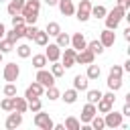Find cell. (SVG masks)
<instances>
[{
	"instance_id": "5b68a950",
	"label": "cell",
	"mask_w": 130,
	"mask_h": 130,
	"mask_svg": "<svg viewBox=\"0 0 130 130\" xmlns=\"http://www.w3.org/2000/svg\"><path fill=\"white\" fill-rule=\"evenodd\" d=\"M43 93H45V87H43V85H41V83H39V81L35 79V81H32V83H30V85L26 87V93H24V100L28 102V100H35V98H41Z\"/></svg>"
},
{
	"instance_id": "44dd1931",
	"label": "cell",
	"mask_w": 130,
	"mask_h": 130,
	"mask_svg": "<svg viewBox=\"0 0 130 130\" xmlns=\"http://www.w3.org/2000/svg\"><path fill=\"white\" fill-rule=\"evenodd\" d=\"M32 41H35L37 45H41V47H45V45L49 43V35H47L45 30H37V32H35V37H32Z\"/></svg>"
},
{
	"instance_id": "ee69618b",
	"label": "cell",
	"mask_w": 130,
	"mask_h": 130,
	"mask_svg": "<svg viewBox=\"0 0 130 130\" xmlns=\"http://www.w3.org/2000/svg\"><path fill=\"white\" fill-rule=\"evenodd\" d=\"M118 6H122L126 10V8H130V0H118Z\"/></svg>"
},
{
	"instance_id": "ba28073f",
	"label": "cell",
	"mask_w": 130,
	"mask_h": 130,
	"mask_svg": "<svg viewBox=\"0 0 130 130\" xmlns=\"http://www.w3.org/2000/svg\"><path fill=\"white\" fill-rule=\"evenodd\" d=\"M37 81L43 87H51V85H55V75L49 73V71H45V69H39L37 71Z\"/></svg>"
},
{
	"instance_id": "9c48e42d",
	"label": "cell",
	"mask_w": 130,
	"mask_h": 130,
	"mask_svg": "<svg viewBox=\"0 0 130 130\" xmlns=\"http://www.w3.org/2000/svg\"><path fill=\"white\" fill-rule=\"evenodd\" d=\"M100 43H102L104 47H112V45L116 43V32H114L112 28H104V30L100 32Z\"/></svg>"
},
{
	"instance_id": "f35d334b",
	"label": "cell",
	"mask_w": 130,
	"mask_h": 130,
	"mask_svg": "<svg viewBox=\"0 0 130 130\" xmlns=\"http://www.w3.org/2000/svg\"><path fill=\"white\" fill-rule=\"evenodd\" d=\"M28 110H30V112H39V110H41V100H39V98L28 100Z\"/></svg>"
},
{
	"instance_id": "603a6c76",
	"label": "cell",
	"mask_w": 130,
	"mask_h": 130,
	"mask_svg": "<svg viewBox=\"0 0 130 130\" xmlns=\"http://www.w3.org/2000/svg\"><path fill=\"white\" fill-rule=\"evenodd\" d=\"M89 124H91V128H93V130H104V128H106V122H104V118H100L98 114H95V116L89 120Z\"/></svg>"
},
{
	"instance_id": "83f0119b",
	"label": "cell",
	"mask_w": 130,
	"mask_h": 130,
	"mask_svg": "<svg viewBox=\"0 0 130 130\" xmlns=\"http://www.w3.org/2000/svg\"><path fill=\"white\" fill-rule=\"evenodd\" d=\"M108 87L112 91H118L122 87V77H108Z\"/></svg>"
},
{
	"instance_id": "cb8c5ba5",
	"label": "cell",
	"mask_w": 130,
	"mask_h": 130,
	"mask_svg": "<svg viewBox=\"0 0 130 130\" xmlns=\"http://www.w3.org/2000/svg\"><path fill=\"white\" fill-rule=\"evenodd\" d=\"M45 32H47L49 37H57V35L61 32V26H59L57 22H49V24H47V28H45Z\"/></svg>"
},
{
	"instance_id": "7402d4cb",
	"label": "cell",
	"mask_w": 130,
	"mask_h": 130,
	"mask_svg": "<svg viewBox=\"0 0 130 130\" xmlns=\"http://www.w3.org/2000/svg\"><path fill=\"white\" fill-rule=\"evenodd\" d=\"M100 73H102V69H100L98 65H93V63H89V65H87V75H85V77H87V79H98Z\"/></svg>"
},
{
	"instance_id": "7a4b0ae2",
	"label": "cell",
	"mask_w": 130,
	"mask_h": 130,
	"mask_svg": "<svg viewBox=\"0 0 130 130\" xmlns=\"http://www.w3.org/2000/svg\"><path fill=\"white\" fill-rule=\"evenodd\" d=\"M126 16V10L122 8V6H116V8H112L110 12H106V28H112V30H116L118 28V24H120V20Z\"/></svg>"
},
{
	"instance_id": "bcb514c9",
	"label": "cell",
	"mask_w": 130,
	"mask_h": 130,
	"mask_svg": "<svg viewBox=\"0 0 130 130\" xmlns=\"http://www.w3.org/2000/svg\"><path fill=\"white\" fill-rule=\"evenodd\" d=\"M4 37H6V26L0 22V39H4Z\"/></svg>"
},
{
	"instance_id": "3957f363",
	"label": "cell",
	"mask_w": 130,
	"mask_h": 130,
	"mask_svg": "<svg viewBox=\"0 0 130 130\" xmlns=\"http://www.w3.org/2000/svg\"><path fill=\"white\" fill-rule=\"evenodd\" d=\"M35 126H39L41 130H53V120H51V116L49 114H45V112H35Z\"/></svg>"
},
{
	"instance_id": "5bb4252c",
	"label": "cell",
	"mask_w": 130,
	"mask_h": 130,
	"mask_svg": "<svg viewBox=\"0 0 130 130\" xmlns=\"http://www.w3.org/2000/svg\"><path fill=\"white\" fill-rule=\"evenodd\" d=\"M75 53H77L75 49H67V47H65V51H63V63H61L65 69L75 65Z\"/></svg>"
},
{
	"instance_id": "f1b7e54d",
	"label": "cell",
	"mask_w": 130,
	"mask_h": 130,
	"mask_svg": "<svg viewBox=\"0 0 130 130\" xmlns=\"http://www.w3.org/2000/svg\"><path fill=\"white\" fill-rule=\"evenodd\" d=\"M106 6H102V4H98V6H91V16H95V18H104L106 16Z\"/></svg>"
},
{
	"instance_id": "277c9868",
	"label": "cell",
	"mask_w": 130,
	"mask_h": 130,
	"mask_svg": "<svg viewBox=\"0 0 130 130\" xmlns=\"http://www.w3.org/2000/svg\"><path fill=\"white\" fill-rule=\"evenodd\" d=\"M75 14H77V20L85 22V20L91 16V2H89V0H81L79 6H77V10H75Z\"/></svg>"
},
{
	"instance_id": "8fae6325",
	"label": "cell",
	"mask_w": 130,
	"mask_h": 130,
	"mask_svg": "<svg viewBox=\"0 0 130 130\" xmlns=\"http://www.w3.org/2000/svg\"><path fill=\"white\" fill-rule=\"evenodd\" d=\"M93 53L85 47V49H81V51H77L75 53V63H85V65H89V63H93Z\"/></svg>"
},
{
	"instance_id": "4fadbf2b",
	"label": "cell",
	"mask_w": 130,
	"mask_h": 130,
	"mask_svg": "<svg viewBox=\"0 0 130 130\" xmlns=\"http://www.w3.org/2000/svg\"><path fill=\"white\" fill-rule=\"evenodd\" d=\"M69 43H71V47H73L75 51H81V49H85V47H87V41H85V37H83L81 32H75V35L71 37V41H69Z\"/></svg>"
},
{
	"instance_id": "f907efd6",
	"label": "cell",
	"mask_w": 130,
	"mask_h": 130,
	"mask_svg": "<svg viewBox=\"0 0 130 130\" xmlns=\"http://www.w3.org/2000/svg\"><path fill=\"white\" fill-rule=\"evenodd\" d=\"M2 59H4V53H2V51H0V63H2Z\"/></svg>"
},
{
	"instance_id": "681fc988",
	"label": "cell",
	"mask_w": 130,
	"mask_h": 130,
	"mask_svg": "<svg viewBox=\"0 0 130 130\" xmlns=\"http://www.w3.org/2000/svg\"><path fill=\"white\" fill-rule=\"evenodd\" d=\"M122 69H124V71H130V61H126V63H124V67H122Z\"/></svg>"
},
{
	"instance_id": "60d3db41",
	"label": "cell",
	"mask_w": 130,
	"mask_h": 130,
	"mask_svg": "<svg viewBox=\"0 0 130 130\" xmlns=\"http://www.w3.org/2000/svg\"><path fill=\"white\" fill-rule=\"evenodd\" d=\"M122 73H124V69H122L120 65H114V67L110 69V75H108V77H122Z\"/></svg>"
},
{
	"instance_id": "52a82bcc",
	"label": "cell",
	"mask_w": 130,
	"mask_h": 130,
	"mask_svg": "<svg viewBox=\"0 0 130 130\" xmlns=\"http://www.w3.org/2000/svg\"><path fill=\"white\" fill-rule=\"evenodd\" d=\"M104 122H106V126H108V128H118V126H122V114H120V112L110 110V112H106Z\"/></svg>"
},
{
	"instance_id": "9a60e30c",
	"label": "cell",
	"mask_w": 130,
	"mask_h": 130,
	"mask_svg": "<svg viewBox=\"0 0 130 130\" xmlns=\"http://www.w3.org/2000/svg\"><path fill=\"white\" fill-rule=\"evenodd\" d=\"M12 110H14V112H20V114H24V112L28 110V102H26L24 98L12 95Z\"/></svg>"
},
{
	"instance_id": "2e32d148",
	"label": "cell",
	"mask_w": 130,
	"mask_h": 130,
	"mask_svg": "<svg viewBox=\"0 0 130 130\" xmlns=\"http://www.w3.org/2000/svg\"><path fill=\"white\" fill-rule=\"evenodd\" d=\"M95 114H98L95 104H89V102H87V104L83 106V110H81V122H89V120H91Z\"/></svg>"
},
{
	"instance_id": "7c38bea8",
	"label": "cell",
	"mask_w": 130,
	"mask_h": 130,
	"mask_svg": "<svg viewBox=\"0 0 130 130\" xmlns=\"http://www.w3.org/2000/svg\"><path fill=\"white\" fill-rule=\"evenodd\" d=\"M20 124H22V114L12 110V114L6 118V128H8V130H14V128H18Z\"/></svg>"
},
{
	"instance_id": "6da1fadb",
	"label": "cell",
	"mask_w": 130,
	"mask_h": 130,
	"mask_svg": "<svg viewBox=\"0 0 130 130\" xmlns=\"http://www.w3.org/2000/svg\"><path fill=\"white\" fill-rule=\"evenodd\" d=\"M39 10H41V2L39 0H24V6L20 10V14L24 16L26 24H35L39 18Z\"/></svg>"
},
{
	"instance_id": "1f68e13d",
	"label": "cell",
	"mask_w": 130,
	"mask_h": 130,
	"mask_svg": "<svg viewBox=\"0 0 130 130\" xmlns=\"http://www.w3.org/2000/svg\"><path fill=\"white\" fill-rule=\"evenodd\" d=\"M0 51H2V53H10V51H14V43L8 41V39H0Z\"/></svg>"
},
{
	"instance_id": "836d02e7",
	"label": "cell",
	"mask_w": 130,
	"mask_h": 130,
	"mask_svg": "<svg viewBox=\"0 0 130 130\" xmlns=\"http://www.w3.org/2000/svg\"><path fill=\"white\" fill-rule=\"evenodd\" d=\"M100 98H102V91H100V89H89V91H87V102H89V104H98Z\"/></svg>"
},
{
	"instance_id": "d4e9b609",
	"label": "cell",
	"mask_w": 130,
	"mask_h": 130,
	"mask_svg": "<svg viewBox=\"0 0 130 130\" xmlns=\"http://www.w3.org/2000/svg\"><path fill=\"white\" fill-rule=\"evenodd\" d=\"M69 41H71V37H69L67 32H59V35H57V45H59L61 49L69 47Z\"/></svg>"
},
{
	"instance_id": "f6af8a7d",
	"label": "cell",
	"mask_w": 130,
	"mask_h": 130,
	"mask_svg": "<svg viewBox=\"0 0 130 130\" xmlns=\"http://www.w3.org/2000/svg\"><path fill=\"white\" fill-rule=\"evenodd\" d=\"M102 95H104V93H102ZM104 98H106V100H110V102H112V104H114V102H116V95H114V91H110V93H106V95H104Z\"/></svg>"
},
{
	"instance_id": "d6a6232c",
	"label": "cell",
	"mask_w": 130,
	"mask_h": 130,
	"mask_svg": "<svg viewBox=\"0 0 130 130\" xmlns=\"http://www.w3.org/2000/svg\"><path fill=\"white\" fill-rule=\"evenodd\" d=\"M16 53H18V57L26 59V57H30V47L22 43V45H18V47H16Z\"/></svg>"
},
{
	"instance_id": "d6986e66",
	"label": "cell",
	"mask_w": 130,
	"mask_h": 130,
	"mask_svg": "<svg viewBox=\"0 0 130 130\" xmlns=\"http://www.w3.org/2000/svg\"><path fill=\"white\" fill-rule=\"evenodd\" d=\"M22 6H24V0H10V2H8V14H10V16L20 14Z\"/></svg>"
},
{
	"instance_id": "4dcf8cb0",
	"label": "cell",
	"mask_w": 130,
	"mask_h": 130,
	"mask_svg": "<svg viewBox=\"0 0 130 130\" xmlns=\"http://www.w3.org/2000/svg\"><path fill=\"white\" fill-rule=\"evenodd\" d=\"M67 130H79V120L77 118H73V116H69L67 120H65V124H63Z\"/></svg>"
},
{
	"instance_id": "7bdbcfd3",
	"label": "cell",
	"mask_w": 130,
	"mask_h": 130,
	"mask_svg": "<svg viewBox=\"0 0 130 130\" xmlns=\"http://www.w3.org/2000/svg\"><path fill=\"white\" fill-rule=\"evenodd\" d=\"M122 116H130V102H126L124 104V108H122V112H120Z\"/></svg>"
},
{
	"instance_id": "74e56055",
	"label": "cell",
	"mask_w": 130,
	"mask_h": 130,
	"mask_svg": "<svg viewBox=\"0 0 130 130\" xmlns=\"http://www.w3.org/2000/svg\"><path fill=\"white\" fill-rule=\"evenodd\" d=\"M45 93H47V98H49V100H57V98H59V89H57L55 85L47 87V91H45Z\"/></svg>"
},
{
	"instance_id": "e575fe53",
	"label": "cell",
	"mask_w": 130,
	"mask_h": 130,
	"mask_svg": "<svg viewBox=\"0 0 130 130\" xmlns=\"http://www.w3.org/2000/svg\"><path fill=\"white\" fill-rule=\"evenodd\" d=\"M51 73H53L55 77H61V75L65 73V67H63L61 63H57V61H53V67H51Z\"/></svg>"
},
{
	"instance_id": "484cf974",
	"label": "cell",
	"mask_w": 130,
	"mask_h": 130,
	"mask_svg": "<svg viewBox=\"0 0 130 130\" xmlns=\"http://www.w3.org/2000/svg\"><path fill=\"white\" fill-rule=\"evenodd\" d=\"M87 49H89L93 55H100V53H104V45H102L100 41H91V43H87Z\"/></svg>"
},
{
	"instance_id": "ac0fdd59",
	"label": "cell",
	"mask_w": 130,
	"mask_h": 130,
	"mask_svg": "<svg viewBox=\"0 0 130 130\" xmlns=\"http://www.w3.org/2000/svg\"><path fill=\"white\" fill-rule=\"evenodd\" d=\"M87 83H89V79L85 75H75L73 77V89H77V91H85Z\"/></svg>"
},
{
	"instance_id": "e0dca14e",
	"label": "cell",
	"mask_w": 130,
	"mask_h": 130,
	"mask_svg": "<svg viewBox=\"0 0 130 130\" xmlns=\"http://www.w3.org/2000/svg\"><path fill=\"white\" fill-rule=\"evenodd\" d=\"M57 6H59V10H61V14H63V16H71V14L75 12L73 0H59V2H57Z\"/></svg>"
},
{
	"instance_id": "ab89813d",
	"label": "cell",
	"mask_w": 130,
	"mask_h": 130,
	"mask_svg": "<svg viewBox=\"0 0 130 130\" xmlns=\"http://www.w3.org/2000/svg\"><path fill=\"white\" fill-rule=\"evenodd\" d=\"M26 22H24V16L22 14H14L12 16V26H24Z\"/></svg>"
},
{
	"instance_id": "f546056e",
	"label": "cell",
	"mask_w": 130,
	"mask_h": 130,
	"mask_svg": "<svg viewBox=\"0 0 130 130\" xmlns=\"http://www.w3.org/2000/svg\"><path fill=\"white\" fill-rule=\"evenodd\" d=\"M63 100H65V104H75V100H77V89H67V91L63 93Z\"/></svg>"
},
{
	"instance_id": "8d00e7d4",
	"label": "cell",
	"mask_w": 130,
	"mask_h": 130,
	"mask_svg": "<svg viewBox=\"0 0 130 130\" xmlns=\"http://www.w3.org/2000/svg\"><path fill=\"white\" fill-rule=\"evenodd\" d=\"M37 30H39V28H37L35 24H26V26H24V37L32 41V37H35V32H37Z\"/></svg>"
},
{
	"instance_id": "c3c4849f",
	"label": "cell",
	"mask_w": 130,
	"mask_h": 130,
	"mask_svg": "<svg viewBox=\"0 0 130 130\" xmlns=\"http://www.w3.org/2000/svg\"><path fill=\"white\" fill-rule=\"evenodd\" d=\"M124 39H126V41H130V28H126V30H124Z\"/></svg>"
},
{
	"instance_id": "ffe728a7",
	"label": "cell",
	"mask_w": 130,
	"mask_h": 130,
	"mask_svg": "<svg viewBox=\"0 0 130 130\" xmlns=\"http://www.w3.org/2000/svg\"><path fill=\"white\" fill-rule=\"evenodd\" d=\"M95 110H98V112H102V114H106V112H110V110H112V102H110V100H106V98L102 95V98L98 100Z\"/></svg>"
},
{
	"instance_id": "30bf717a",
	"label": "cell",
	"mask_w": 130,
	"mask_h": 130,
	"mask_svg": "<svg viewBox=\"0 0 130 130\" xmlns=\"http://www.w3.org/2000/svg\"><path fill=\"white\" fill-rule=\"evenodd\" d=\"M47 47V53H45V57H47V61H59V57H61V47L57 45V43H49V45H45Z\"/></svg>"
},
{
	"instance_id": "4316f807",
	"label": "cell",
	"mask_w": 130,
	"mask_h": 130,
	"mask_svg": "<svg viewBox=\"0 0 130 130\" xmlns=\"http://www.w3.org/2000/svg\"><path fill=\"white\" fill-rule=\"evenodd\" d=\"M45 65H47V57L45 55H35L32 57V67L35 69H43Z\"/></svg>"
},
{
	"instance_id": "d590c367",
	"label": "cell",
	"mask_w": 130,
	"mask_h": 130,
	"mask_svg": "<svg viewBox=\"0 0 130 130\" xmlns=\"http://www.w3.org/2000/svg\"><path fill=\"white\" fill-rule=\"evenodd\" d=\"M4 95H8V98L16 95V85H14V81H8V83L4 85Z\"/></svg>"
},
{
	"instance_id": "816d5d0a",
	"label": "cell",
	"mask_w": 130,
	"mask_h": 130,
	"mask_svg": "<svg viewBox=\"0 0 130 130\" xmlns=\"http://www.w3.org/2000/svg\"><path fill=\"white\" fill-rule=\"evenodd\" d=\"M0 2H6V0H0Z\"/></svg>"
},
{
	"instance_id": "8992f818",
	"label": "cell",
	"mask_w": 130,
	"mask_h": 130,
	"mask_svg": "<svg viewBox=\"0 0 130 130\" xmlns=\"http://www.w3.org/2000/svg\"><path fill=\"white\" fill-rule=\"evenodd\" d=\"M4 81H16L18 79V75H20V67L16 65V63H8V65H4Z\"/></svg>"
},
{
	"instance_id": "7dc6e473",
	"label": "cell",
	"mask_w": 130,
	"mask_h": 130,
	"mask_svg": "<svg viewBox=\"0 0 130 130\" xmlns=\"http://www.w3.org/2000/svg\"><path fill=\"white\" fill-rule=\"evenodd\" d=\"M45 2H47V6H57L59 0H45Z\"/></svg>"
},
{
	"instance_id": "b9f144b4",
	"label": "cell",
	"mask_w": 130,
	"mask_h": 130,
	"mask_svg": "<svg viewBox=\"0 0 130 130\" xmlns=\"http://www.w3.org/2000/svg\"><path fill=\"white\" fill-rule=\"evenodd\" d=\"M0 108H2V110H6V112H12V98H6V100H2Z\"/></svg>"
}]
</instances>
